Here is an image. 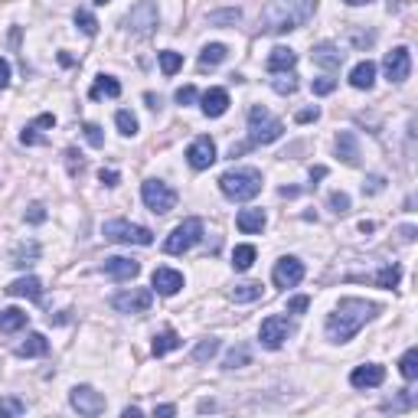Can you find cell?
Instances as JSON below:
<instances>
[{
  "label": "cell",
  "mask_w": 418,
  "mask_h": 418,
  "mask_svg": "<svg viewBox=\"0 0 418 418\" xmlns=\"http://www.w3.org/2000/svg\"><path fill=\"white\" fill-rule=\"evenodd\" d=\"M379 314L373 301H363V298H343L337 304L330 317H327V337L333 343H347L359 333V327H366L373 317Z\"/></svg>",
  "instance_id": "cell-1"
},
{
  "label": "cell",
  "mask_w": 418,
  "mask_h": 418,
  "mask_svg": "<svg viewBox=\"0 0 418 418\" xmlns=\"http://www.w3.org/2000/svg\"><path fill=\"white\" fill-rule=\"evenodd\" d=\"M317 13V0H272L262 10V33H288Z\"/></svg>",
  "instance_id": "cell-2"
},
{
  "label": "cell",
  "mask_w": 418,
  "mask_h": 418,
  "mask_svg": "<svg viewBox=\"0 0 418 418\" xmlns=\"http://www.w3.org/2000/svg\"><path fill=\"white\" fill-rule=\"evenodd\" d=\"M219 190L236 203H245V199L258 197L262 193V173L255 167H242V170H229L219 177Z\"/></svg>",
  "instance_id": "cell-3"
},
{
  "label": "cell",
  "mask_w": 418,
  "mask_h": 418,
  "mask_svg": "<svg viewBox=\"0 0 418 418\" xmlns=\"http://www.w3.org/2000/svg\"><path fill=\"white\" fill-rule=\"evenodd\" d=\"M284 134V124L278 118H272L262 105L248 111V144H272Z\"/></svg>",
  "instance_id": "cell-4"
},
{
  "label": "cell",
  "mask_w": 418,
  "mask_h": 418,
  "mask_svg": "<svg viewBox=\"0 0 418 418\" xmlns=\"http://www.w3.org/2000/svg\"><path fill=\"white\" fill-rule=\"evenodd\" d=\"M199 239H203V219L190 216V219H183L177 229L167 236V242H163V252H167V255H183V252H190V248L197 245Z\"/></svg>",
  "instance_id": "cell-5"
},
{
  "label": "cell",
  "mask_w": 418,
  "mask_h": 418,
  "mask_svg": "<svg viewBox=\"0 0 418 418\" xmlns=\"http://www.w3.org/2000/svg\"><path fill=\"white\" fill-rule=\"evenodd\" d=\"M105 239L121 242V245H151V242H154V232L147 229V226H134V222H124V219H111V222H105Z\"/></svg>",
  "instance_id": "cell-6"
},
{
  "label": "cell",
  "mask_w": 418,
  "mask_h": 418,
  "mask_svg": "<svg viewBox=\"0 0 418 418\" xmlns=\"http://www.w3.org/2000/svg\"><path fill=\"white\" fill-rule=\"evenodd\" d=\"M291 333H294V324H291L288 317L272 314V317H265L262 327H258V340H262L265 350H281Z\"/></svg>",
  "instance_id": "cell-7"
},
{
  "label": "cell",
  "mask_w": 418,
  "mask_h": 418,
  "mask_svg": "<svg viewBox=\"0 0 418 418\" xmlns=\"http://www.w3.org/2000/svg\"><path fill=\"white\" fill-rule=\"evenodd\" d=\"M157 20H161V13H157L154 0H137L134 7L128 10V17H124V26L137 36H147L157 30Z\"/></svg>",
  "instance_id": "cell-8"
},
{
  "label": "cell",
  "mask_w": 418,
  "mask_h": 418,
  "mask_svg": "<svg viewBox=\"0 0 418 418\" xmlns=\"http://www.w3.org/2000/svg\"><path fill=\"white\" fill-rule=\"evenodd\" d=\"M141 197H144L147 209L157 216L163 213H170L173 206H177V193H173L163 180H144V187H141Z\"/></svg>",
  "instance_id": "cell-9"
},
{
  "label": "cell",
  "mask_w": 418,
  "mask_h": 418,
  "mask_svg": "<svg viewBox=\"0 0 418 418\" xmlns=\"http://www.w3.org/2000/svg\"><path fill=\"white\" fill-rule=\"evenodd\" d=\"M151 304H154V291L151 288H131L111 298V308L121 310V314H144Z\"/></svg>",
  "instance_id": "cell-10"
},
{
  "label": "cell",
  "mask_w": 418,
  "mask_h": 418,
  "mask_svg": "<svg viewBox=\"0 0 418 418\" xmlns=\"http://www.w3.org/2000/svg\"><path fill=\"white\" fill-rule=\"evenodd\" d=\"M69 402H72V409H76L79 415H102L105 412V395L95 393L92 385H76L72 395H69Z\"/></svg>",
  "instance_id": "cell-11"
},
{
  "label": "cell",
  "mask_w": 418,
  "mask_h": 418,
  "mask_svg": "<svg viewBox=\"0 0 418 418\" xmlns=\"http://www.w3.org/2000/svg\"><path fill=\"white\" fill-rule=\"evenodd\" d=\"M301 278H304V262L301 258H294V255L278 258V265H274V272H272L274 288H294V284H301Z\"/></svg>",
  "instance_id": "cell-12"
},
{
  "label": "cell",
  "mask_w": 418,
  "mask_h": 418,
  "mask_svg": "<svg viewBox=\"0 0 418 418\" xmlns=\"http://www.w3.org/2000/svg\"><path fill=\"white\" fill-rule=\"evenodd\" d=\"M383 69H385V79H389V82H405L412 72V52L405 50V46H395L393 52H385Z\"/></svg>",
  "instance_id": "cell-13"
},
{
  "label": "cell",
  "mask_w": 418,
  "mask_h": 418,
  "mask_svg": "<svg viewBox=\"0 0 418 418\" xmlns=\"http://www.w3.org/2000/svg\"><path fill=\"white\" fill-rule=\"evenodd\" d=\"M187 161L193 170H206V167H213L216 163V144H213V137H197L193 144H190L187 151Z\"/></svg>",
  "instance_id": "cell-14"
},
{
  "label": "cell",
  "mask_w": 418,
  "mask_h": 418,
  "mask_svg": "<svg viewBox=\"0 0 418 418\" xmlns=\"http://www.w3.org/2000/svg\"><path fill=\"white\" fill-rule=\"evenodd\" d=\"M383 379H385V369L379 363H366V366H356L350 373L353 389H376V385H383Z\"/></svg>",
  "instance_id": "cell-15"
},
{
  "label": "cell",
  "mask_w": 418,
  "mask_h": 418,
  "mask_svg": "<svg viewBox=\"0 0 418 418\" xmlns=\"http://www.w3.org/2000/svg\"><path fill=\"white\" fill-rule=\"evenodd\" d=\"M151 284H154L157 294H163V298H173V294L183 288V274L173 272V268H157V272L151 274Z\"/></svg>",
  "instance_id": "cell-16"
},
{
  "label": "cell",
  "mask_w": 418,
  "mask_h": 418,
  "mask_svg": "<svg viewBox=\"0 0 418 418\" xmlns=\"http://www.w3.org/2000/svg\"><path fill=\"white\" fill-rule=\"evenodd\" d=\"M137 272H141V265L134 258H105V274H111L115 281H131V278H137Z\"/></svg>",
  "instance_id": "cell-17"
},
{
  "label": "cell",
  "mask_w": 418,
  "mask_h": 418,
  "mask_svg": "<svg viewBox=\"0 0 418 418\" xmlns=\"http://www.w3.org/2000/svg\"><path fill=\"white\" fill-rule=\"evenodd\" d=\"M7 294L10 298H30V301H40L43 298V281L26 274V278H17L13 284H7Z\"/></svg>",
  "instance_id": "cell-18"
},
{
  "label": "cell",
  "mask_w": 418,
  "mask_h": 418,
  "mask_svg": "<svg viewBox=\"0 0 418 418\" xmlns=\"http://www.w3.org/2000/svg\"><path fill=\"white\" fill-rule=\"evenodd\" d=\"M229 108V92L226 88H209L203 92V115L206 118H222Z\"/></svg>",
  "instance_id": "cell-19"
},
{
  "label": "cell",
  "mask_w": 418,
  "mask_h": 418,
  "mask_svg": "<svg viewBox=\"0 0 418 418\" xmlns=\"http://www.w3.org/2000/svg\"><path fill=\"white\" fill-rule=\"evenodd\" d=\"M298 66V52L288 50V46H274L272 56H268V72H291V69Z\"/></svg>",
  "instance_id": "cell-20"
},
{
  "label": "cell",
  "mask_w": 418,
  "mask_h": 418,
  "mask_svg": "<svg viewBox=\"0 0 418 418\" xmlns=\"http://www.w3.org/2000/svg\"><path fill=\"white\" fill-rule=\"evenodd\" d=\"M337 154L343 157V163H350V167L359 163V141L353 131H340L337 134Z\"/></svg>",
  "instance_id": "cell-21"
},
{
  "label": "cell",
  "mask_w": 418,
  "mask_h": 418,
  "mask_svg": "<svg viewBox=\"0 0 418 418\" xmlns=\"http://www.w3.org/2000/svg\"><path fill=\"white\" fill-rule=\"evenodd\" d=\"M310 59H314L317 66H324V69H340L343 66V52L337 50L333 43H317L314 52H310Z\"/></svg>",
  "instance_id": "cell-22"
},
{
  "label": "cell",
  "mask_w": 418,
  "mask_h": 418,
  "mask_svg": "<svg viewBox=\"0 0 418 418\" xmlns=\"http://www.w3.org/2000/svg\"><path fill=\"white\" fill-rule=\"evenodd\" d=\"M50 353V340H46L43 333H30L23 343L17 347V356L30 359V356H46Z\"/></svg>",
  "instance_id": "cell-23"
},
{
  "label": "cell",
  "mask_w": 418,
  "mask_h": 418,
  "mask_svg": "<svg viewBox=\"0 0 418 418\" xmlns=\"http://www.w3.org/2000/svg\"><path fill=\"white\" fill-rule=\"evenodd\" d=\"M236 226H239V232H245V236L262 232L265 229V213L262 209H242V213L236 216Z\"/></svg>",
  "instance_id": "cell-24"
},
{
  "label": "cell",
  "mask_w": 418,
  "mask_h": 418,
  "mask_svg": "<svg viewBox=\"0 0 418 418\" xmlns=\"http://www.w3.org/2000/svg\"><path fill=\"white\" fill-rule=\"evenodd\" d=\"M376 82V62H359V66H353L350 72V86L353 88H373Z\"/></svg>",
  "instance_id": "cell-25"
},
{
  "label": "cell",
  "mask_w": 418,
  "mask_h": 418,
  "mask_svg": "<svg viewBox=\"0 0 418 418\" xmlns=\"http://www.w3.org/2000/svg\"><path fill=\"white\" fill-rule=\"evenodd\" d=\"M36 258H40V245H36V242H23V245L13 248V255H10V265H13V268H30Z\"/></svg>",
  "instance_id": "cell-26"
},
{
  "label": "cell",
  "mask_w": 418,
  "mask_h": 418,
  "mask_svg": "<svg viewBox=\"0 0 418 418\" xmlns=\"http://www.w3.org/2000/svg\"><path fill=\"white\" fill-rule=\"evenodd\" d=\"M23 327H26V310H20V308L0 310V333H17Z\"/></svg>",
  "instance_id": "cell-27"
},
{
  "label": "cell",
  "mask_w": 418,
  "mask_h": 418,
  "mask_svg": "<svg viewBox=\"0 0 418 418\" xmlns=\"http://www.w3.org/2000/svg\"><path fill=\"white\" fill-rule=\"evenodd\" d=\"M88 95H92V98H118V95H121V82H118V79H111V76H98Z\"/></svg>",
  "instance_id": "cell-28"
},
{
  "label": "cell",
  "mask_w": 418,
  "mask_h": 418,
  "mask_svg": "<svg viewBox=\"0 0 418 418\" xmlns=\"http://www.w3.org/2000/svg\"><path fill=\"white\" fill-rule=\"evenodd\" d=\"M180 343H183V340H180V333H177V330H163V333H157V337H154L151 350H154V356H163V353L177 350Z\"/></svg>",
  "instance_id": "cell-29"
},
{
  "label": "cell",
  "mask_w": 418,
  "mask_h": 418,
  "mask_svg": "<svg viewBox=\"0 0 418 418\" xmlns=\"http://www.w3.org/2000/svg\"><path fill=\"white\" fill-rule=\"evenodd\" d=\"M226 56H229V50H226L222 43H209V46H203V52H199V66H203V69L219 66Z\"/></svg>",
  "instance_id": "cell-30"
},
{
  "label": "cell",
  "mask_w": 418,
  "mask_h": 418,
  "mask_svg": "<svg viewBox=\"0 0 418 418\" xmlns=\"http://www.w3.org/2000/svg\"><path fill=\"white\" fill-rule=\"evenodd\" d=\"M262 298V284L258 281H242L232 288V301H239V304H248V301H258Z\"/></svg>",
  "instance_id": "cell-31"
},
{
  "label": "cell",
  "mask_w": 418,
  "mask_h": 418,
  "mask_svg": "<svg viewBox=\"0 0 418 418\" xmlns=\"http://www.w3.org/2000/svg\"><path fill=\"white\" fill-rule=\"evenodd\" d=\"M255 265V245H236V252H232V268L236 272H248Z\"/></svg>",
  "instance_id": "cell-32"
},
{
  "label": "cell",
  "mask_w": 418,
  "mask_h": 418,
  "mask_svg": "<svg viewBox=\"0 0 418 418\" xmlns=\"http://www.w3.org/2000/svg\"><path fill=\"white\" fill-rule=\"evenodd\" d=\"M399 373H402V379H409V383H415V379H418V350H415V347L402 353Z\"/></svg>",
  "instance_id": "cell-33"
},
{
  "label": "cell",
  "mask_w": 418,
  "mask_h": 418,
  "mask_svg": "<svg viewBox=\"0 0 418 418\" xmlns=\"http://www.w3.org/2000/svg\"><path fill=\"white\" fill-rule=\"evenodd\" d=\"M399 278H402L399 265H385V268H379V274H376V284L385 291H393V288H399Z\"/></svg>",
  "instance_id": "cell-34"
},
{
  "label": "cell",
  "mask_w": 418,
  "mask_h": 418,
  "mask_svg": "<svg viewBox=\"0 0 418 418\" xmlns=\"http://www.w3.org/2000/svg\"><path fill=\"white\" fill-rule=\"evenodd\" d=\"M216 353H219V340H216V337H209V340H199L197 350H193V363H209Z\"/></svg>",
  "instance_id": "cell-35"
},
{
  "label": "cell",
  "mask_w": 418,
  "mask_h": 418,
  "mask_svg": "<svg viewBox=\"0 0 418 418\" xmlns=\"http://www.w3.org/2000/svg\"><path fill=\"white\" fill-rule=\"evenodd\" d=\"M248 359H252V350H248L245 343H239V347H232L229 356H226V369H242V366H248Z\"/></svg>",
  "instance_id": "cell-36"
},
{
  "label": "cell",
  "mask_w": 418,
  "mask_h": 418,
  "mask_svg": "<svg viewBox=\"0 0 418 418\" xmlns=\"http://www.w3.org/2000/svg\"><path fill=\"white\" fill-rule=\"evenodd\" d=\"M272 88H274L278 95H294V92H298V79L291 76V72H274Z\"/></svg>",
  "instance_id": "cell-37"
},
{
  "label": "cell",
  "mask_w": 418,
  "mask_h": 418,
  "mask_svg": "<svg viewBox=\"0 0 418 418\" xmlns=\"http://www.w3.org/2000/svg\"><path fill=\"white\" fill-rule=\"evenodd\" d=\"M161 69H163V76H173V72H180L183 69V56L173 50H163L161 52Z\"/></svg>",
  "instance_id": "cell-38"
},
{
  "label": "cell",
  "mask_w": 418,
  "mask_h": 418,
  "mask_svg": "<svg viewBox=\"0 0 418 418\" xmlns=\"http://www.w3.org/2000/svg\"><path fill=\"white\" fill-rule=\"evenodd\" d=\"M115 124H118V131L124 137H134L137 134V118L131 115V111H118V115H115Z\"/></svg>",
  "instance_id": "cell-39"
},
{
  "label": "cell",
  "mask_w": 418,
  "mask_h": 418,
  "mask_svg": "<svg viewBox=\"0 0 418 418\" xmlns=\"http://www.w3.org/2000/svg\"><path fill=\"white\" fill-rule=\"evenodd\" d=\"M76 26H79V30H82L86 36H95V33H98V20H95L88 10H76Z\"/></svg>",
  "instance_id": "cell-40"
},
{
  "label": "cell",
  "mask_w": 418,
  "mask_h": 418,
  "mask_svg": "<svg viewBox=\"0 0 418 418\" xmlns=\"http://www.w3.org/2000/svg\"><path fill=\"white\" fill-rule=\"evenodd\" d=\"M415 393H409V389H402V395H399V399H395V402H385V405H383V409L385 412H402V409H412V405H415Z\"/></svg>",
  "instance_id": "cell-41"
},
{
  "label": "cell",
  "mask_w": 418,
  "mask_h": 418,
  "mask_svg": "<svg viewBox=\"0 0 418 418\" xmlns=\"http://www.w3.org/2000/svg\"><path fill=\"white\" fill-rule=\"evenodd\" d=\"M330 209H333L337 216L350 213V197H347L343 190H333V193H330Z\"/></svg>",
  "instance_id": "cell-42"
},
{
  "label": "cell",
  "mask_w": 418,
  "mask_h": 418,
  "mask_svg": "<svg viewBox=\"0 0 418 418\" xmlns=\"http://www.w3.org/2000/svg\"><path fill=\"white\" fill-rule=\"evenodd\" d=\"M26 405L20 399H0V418H7V415H23Z\"/></svg>",
  "instance_id": "cell-43"
},
{
  "label": "cell",
  "mask_w": 418,
  "mask_h": 418,
  "mask_svg": "<svg viewBox=\"0 0 418 418\" xmlns=\"http://www.w3.org/2000/svg\"><path fill=\"white\" fill-rule=\"evenodd\" d=\"M333 88H337V79H330V76H320V79L310 82V92L314 95H330Z\"/></svg>",
  "instance_id": "cell-44"
},
{
  "label": "cell",
  "mask_w": 418,
  "mask_h": 418,
  "mask_svg": "<svg viewBox=\"0 0 418 418\" xmlns=\"http://www.w3.org/2000/svg\"><path fill=\"white\" fill-rule=\"evenodd\" d=\"M239 10H219V13H209V23L213 26H222V23H239Z\"/></svg>",
  "instance_id": "cell-45"
},
{
  "label": "cell",
  "mask_w": 418,
  "mask_h": 418,
  "mask_svg": "<svg viewBox=\"0 0 418 418\" xmlns=\"http://www.w3.org/2000/svg\"><path fill=\"white\" fill-rule=\"evenodd\" d=\"M43 219H46V206H43V203H33L30 209H26V222H33V226H40Z\"/></svg>",
  "instance_id": "cell-46"
},
{
  "label": "cell",
  "mask_w": 418,
  "mask_h": 418,
  "mask_svg": "<svg viewBox=\"0 0 418 418\" xmlns=\"http://www.w3.org/2000/svg\"><path fill=\"white\" fill-rule=\"evenodd\" d=\"M66 157H69V173H72V177L86 170V161H82V154H76V151H66Z\"/></svg>",
  "instance_id": "cell-47"
},
{
  "label": "cell",
  "mask_w": 418,
  "mask_h": 418,
  "mask_svg": "<svg viewBox=\"0 0 418 418\" xmlns=\"http://www.w3.org/2000/svg\"><path fill=\"white\" fill-rule=\"evenodd\" d=\"M86 137H88V144H92V147H102L105 144V134H102L98 124H86Z\"/></svg>",
  "instance_id": "cell-48"
},
{
  "label": "cell",
  "mask_w": 418,
  "mask_h": 418,
  "mask_svg": "<svg viewBox=\"0 0 418 418\" xmlns=\"http://www.w3.org/2000/svg\"><path fill=\"white\" fill-rule=\"evenodd\" d=\"M173 98H177L180 105H193V102H197V88L183 86V88H177V95H173Z\"/></svg>",
  "instance_id": "cell-49"
},
{
  "label": "cell",
  "mask_w": 418,
  "mask_h": 418,
  "mask_svg": "<svg viewBox=\"0 0 418 418\" xmlns=\"http://www.w3.org/2000/svg\"><path fill=\"white\" fill-rule=\"evenodd\" d=\"M308 308H310V298H291V304H288L291 314H304Z\"/></svg>",
  "instance_id": "cell-50"
},
{
  "label": "cell",
  "mask_w": 418,
  "mask_h": 418,
  "mask_svg": "<svg viewBox=\"0 0 418 418\" xmlns=\"http://www.w3.org/2000/svg\"><path fill=\"white\" fill-rule=\"evenodd\" d=\"M320 118V111L317 108H304V111H298V124H308V121H317Z\"/></svg>",
  "instance_id": "cell-51"
},
{
  "label": "cell",
  "mask_w": 418,
  "mask_h": 418,
  "mask_svg": "<svg viewBox=\"0 0 418 418\" xmlns=\"http://www.w3.org/2000/svg\"><path fill=\"white\" fill-rule=\"evenodd\" d=\"M98 180H102V183H105V187H118V170H102V173H98Z\"/></svg>",
  "instance_id": "cell-52"
},
{
  "label": "cell",
  "mask_w": 418,
  "mask_h": 418,
  "mask_svg": "<svg viewBox=\"0 0 418 418\" xmlns=\"http://www.w3.org/2000/svg\"><path fill=\"white\" fill-rule=\"evenodd\" d=\"M7 86H10V62L0 59V88H7Z\"/></svg>",
  "instance_id": "cell-53"
},
{
  "label": "cell",
  "mask_w": 418,
  "mask_h": 418,
  "mask_svg": "<svg viewBox=\"0 0 418 418\" xmlns=\"http://www.w3.org/2000/svg\"><path fill=\"white\" fill-rule=\"evenodd\" d=\"M383 183H385L383 177H369V187L363 183V190H369V193H379V190H383Z\"/></svg>",
  "instance_id": "cell-54"
},
{
  "label": "cell",
  "mask_w": 418,
  "mask_h": 418,
  "mask_svg": "<svg viewBox=\"0 0 418 418\" xmlns=\"http://www.w3.org/2000/svg\"><path fill=\"white\" fill-rule=\"evenodd\" d=\"M154 415L170 418V415H177V405H157V409H154Z\"/></svg>",
  "instance_id": "cell-55"
},
{
  "label": "cell",
  "mask_w": 418,
  "mask_h": 418,
  "mask_svg": "<svg viewBox=\"0 0 418 418\" xmlns=\"http://www.w3.org/2000/svg\"><path fill=\"white\" fill-rule=\"evenodd\" d=\"M33 124H36V128H52V124H56V118H52V115H40Z\"/></svg>",
  "instance_id": "cell-56"
},
{
  "label": "cell",
  "mask_w": 418,
  "mask_h": 418,
  "mask_svg": "<svg viewBox=\"0 0 418 418\" xmlns=\"http://www.w3.org/2000/svg\"><path fill=\"white\" fill-rule=\"evenodd\" d=\"M327 177V167H314V170H310V180H324Z\"/></svg>",
  "instance_id": "cell-57"
},
{
  "label": "cell",
  "mask_w": 418,
  "mask_h": 418,
  "mask_svg": "<svg viewBox=\"0 0 418 418\" xmlns=\"http://www.w3.org/2000/svg\"><path fill=\"white\" fill-rule=\"evenodd\" d=\"M402 239L412 242V239H415V229H412V226H405V229H402Z\"/></svg>",
  "instance_id": "cell-58"
},
{
  "label": "cell",
  "mask_w": 418,
  "mask_h": 418,
  "mask_svg": "<svg viewBox=\"0 0 418 418\" xmlns=\"http://www.w3.org/2000/svg\"><path fill=\"white\" fill-rule=\"evenodd\" d=\"M131 415H141V409H137V405H128V409H124V418H131Z\"/></svg>",
  "instance_id": "cell-59"
},
{
  "label": "cell",
  "mask_w": 418,
  "mask_h": 418,
  "mask_svg": "<svg viewBox=\"0 0 418 418\" xmlns=\"http://www.w3.org/2000/svg\"><path fill=\"white\" fill-rule=\"evenodd\" d=\"M343 4H350V7H363V4H373V0H343Z\"/></svg>",
  "instance_id": "cell-60"
},
{
  "label": "cell",
  "mask_w": 418,
  "mask_h": 418,
  "mask_svg": "<svg viewBox=\"0 0 418 418\" xmlns=\"http://www.w3.org/2000/svg\"><path fill=\"white\" fill-rule=\"evenodd\" d=\"M95 4H98V7H105V4H108V0H95Z\"/></svg>",
  "instance_id": "cell-61"
}]
</instances>
